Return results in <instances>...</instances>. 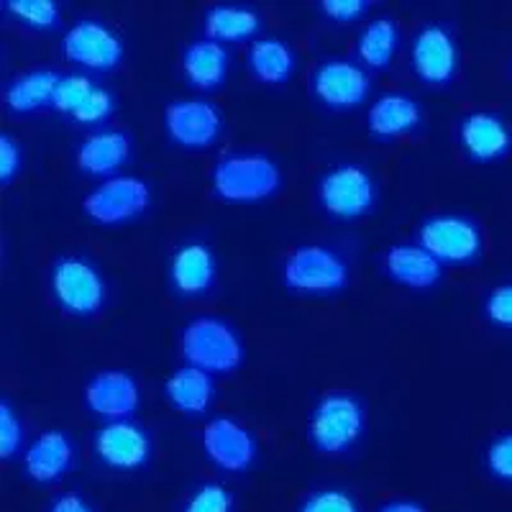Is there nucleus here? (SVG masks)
Instances as JSON below:
<instances>
[{"label": "nucleus", "instance_id": "obj_37", "mask_svg": "<svg viewBox=\"0 0 512 512\" xmlns=\"http://www.w3.org/2000/svg\"><path fill=\"white\" fill-rule=\"evenodd\" d=\"M320 8L328 13V16L338 18V21H351V18L361 16L367 11L369 3L367 0H323Z\"/></svg>", "mask_w": 512, "mask_h": 512}, {"label": "nucleus", "instance_id": "obj_11", "mask_svg": "<svg viewBox=\"0 0 512 512\" xmlns=\"http://www.w3.org/2000/svg\"><path fill=\"white\" fill-rule=\"evenodd\" d=\"M313 90L333 108H351L361 103L369 90L367 72L349 59H326L313 72Z\"/></svg>", "mask_w": 512, "mask_h": 512}, {"label": "nucleus", "instance_id": "obj_13", "mask_svg": "<svg viewBox=\"0 0 512 512\" xmlns=\"http://www.w3.org/2000/svg\"><path fill=\"white\" fill-rule=\"evenodd\" d=\"M85 402L90 410L105 415V418L123 420L139 408V384L128 372L105 369L88 382Z\"/></svg>", "mask_w": 512, "mask_h": 512}, {"label": "nucleus", "instance_id": "obj_7", "mask_svg": "<svg viewBox=\"0 0 512 512\" xmlns=\"http://www.w3.org/2000/svg\"><path fill=\"white\" fill-rule=\"evenodd\" d=\"M320 203L328 213L341 218H354L367 213L374 203V182L367 169L356 164H341L323 175L318 185Z\"/></svg>", "mask_w": 512, "mask_h": 512}, {"label": "nucleus", "instance_id": "obj_32", "mask_svg": "<svg viewBox=\"0 0 512 512\" xmlns=\"http://www.w3.org/2000/svg\"><path fill=\"white\" fill-rule=\"evenodd\" d=\"M21 446V423L8 402H0V456L11 459Z\"/></svg>", "mask_w": 512, "mask_h": 512}, {"label": "nucleus", "instance_id": "obj_8", "mask_svg": "<svg viewBox=\"0 0 512 512\" xmlns=\"http://www.w3.org/2000/svg\"><path fill=\"white\" fill-rule=\"evenodd\" d=\"M420 246L438 259L469 262L482 249V233L464 216H433L420 226Z\"/></svg>", "mask_w": 512, "mask_h": 512}, {"label": "nucleus", "instance_id": "obj_14", "mask_svg": "<svg viewBox=\"0 0 512 512\" xmlns=\"http://www.w3.org/2000/svg\"><path fill=\"white\" fill-rule=\"evenodd\" d=\"M95 451L113 469H136L149 459V436L131 420H111L95 438Z\"/></svg>", "mask_w": 512, "mask_h": 512}, {"label": "nucleus", "instance_id": "obj_35", "mask_svg": "<svg viewBox=\"0 0 512 512\" xmlns=\"http://www.w3.org/2000/svg\"><path fill=\"white\" fill-rule=\"evenodd\" d=\"M484 310L489 320H495L500 326H512V285H500L489 292Z\"/></svg>", "mask_w": 512, "mask_h": 512}, {"label": "nucleus", "instance_id": "obj_15", "mask_svg": "<svg viewBox=\"0 0 512 512\" xmlns=\"http://www.w3.org/2000/svg\"><path fill=\"white\" fill-rule=\"evenodd\" d=\"M413 67L428 82H446L454 75L456 44L443 26L428 24L415 34Z\"/></svg>", "mask_w": 512, "mask_h": 512}, {"label": "nucleus", "instance_id": "obj_23", "mask_svg": "<svg viewBox=\"0 0 512 512\" xmlns=\"http://www.w3.org/2000/svg\"><path fill=\"white\" fill-rule=\"evenodd\" d=\"M418 118V103L405 93H384L369 108V128L377 136L405 134L418 123Z\"/></svg>", "mask_w": 512, "mask_h": 512}, {"label": "nucleus", "instance_id": "obj_25", "mask_svg": "<svg viewBox=\"0 0 512 512\" xmlns=\"http://www.w3.org/2000/svg\"><path fill=\"white\" fill-rule=\"evenodd\" d=\"M292 57L290 47L280 39H259L249 49V67L254 75L264 82H282L290 77Z\"/></svg>", "mask_w": 512, "mask_h": 512}, {"label": "nucleus", "instance_id": "obj_20", "mask_svg": "<svg viewBox=\"0 0 512 512\" xmlns=\"http://www.w3.org/2000/svg\"><path fill=\"white\" fill-rule=\"evenodd\" d=\"M128 149H131V144H128V136L123 131L103 128V131H95L82 141L80 149H77V164L85 172L105 175V172H113L126 162Z\"/></svg>", "mask_w": 512, "mask_h": 512}, {"label": "nucleus", "instance_id": "obj_9", "mask_svg": "<svg viewBox=\"0 0 512 512\" xmlns=\"http://www.w3.org/2000/svg\"><path fill=\"white\" fill-rule=\"evenodd\" d=\"M64 54L77 64L105 70L118 64L123 57V44L111 26H105L98 18H82L64 34Z\"/></svg>", "mask_w": 512, "mask_h": 512}, {"label": "nucleus", "instance_id": "obj_17", "mask_svg": "<svg viewBox=\"0 0 512 512\" xmlns=\"http://www.w3.org/2000/svg\"><path fill=\"white\" fill-rule=\"evenodd\" d=\"M72 441L62 431H44L26 451V472L36 482H57L72 464Z\"/></svg>", "mask_w": 512, "mask_h": 512}, {"label": "nucleus", "instance_id": "obj_2", "mask_svg": "<svg viewBox=\"0 0 512 512\" xmlns=\"http://www.w3.org/2000/svg\"><path fill=\"white\" fill-rule=\"evenodd\" d=\"M280 182V169L264 154H228L213 169V190L226 200L269 198Z\"/></svg>", "mask_w": 512, "mask_h": 512}, {"label": "nucleus", "instance_id": "obj_21", "mask_svg": "<svg viewBox=\"0 0 512 512\" xmlns=\"http://www.w3.org/2000/svg\"><path fill=\"white\" fill-rule=\"evenodd\" d=\"M164 392L177 410L187 415H198L205 413V408L213 400V379L205 369L187 364L167 379Z\"/></svg>", "mask_w": 512, "mask_h": 512}, {"label": "nucleus", "instance_id": "obj_33", "mask_svg": "<svg viewBox=\"0 0 512 512\" xmlns=\"http://www.w3.org/2000/svg\"><path fill=\"white\" fill-rule=\"evenodd\" d=\"M487 464L495 477L512 482V433H505V436L492 441V446L487 448Z\"/></svg>", "mask_w": 512, "mask_h": 512}, {"label": "nucleus", "instance_id": "obj_27", "mask_svg": "<svg viewBox=\"0 0 512 512\" xmlns=\"http://www.w3.org/2000/svg\"><path fill=\"white\" fill-rule=\"evenodd\" d=\"M259 16L244 6H210L205 11V29L210 39H241L254 34Z\"/></svg>", "mask_w": 512, "mask_h": 512}, {"label": "nucleus", "instance_id": "obj_1", "mask_svg": "<svg viewBox=\"0 0 512 512\" xmlns=\"http://www.w3.org/2000/svg\"><path fill=\"white\" fill-rule=\"evenodd\" d=\"M182 354L192 367H200L210 374H223L239 367L244 346L236 331L221 318L200 315L190 320L182 331Z\"/></svg>", "mask_w": 512, "mask_h": 512}, {"label": "nucleus", "instance_id": "obj_39", "mask_svg": "<svg viewBox=\"0 0 512 512\" xmlns=\"http://www.w3.org/2000/svg\"><path fill=\"white\" fill-rule=\"evenodd\" d=\"M377 512H425V510L418 505V502L395 500V502H387V505H382Z\"/></svg>", "mask_w": 512, "mask_h": 512}, {"label": "nucleus", "instance_id": "obj_22", "mask_svg": "<svg viewBox=\"0 0 512 512\" xmlns=\"http://www.w3.org/2000/svg\"><path fill=\"white\" fill-rule=\"evenodd\" d=\"M182 67H185V75L190 77L192 85L198 88H213L223 80L228 67V52L221 41L216 39H203L192 41L190 47L185 49V57H182Z\"/></svg>", "mask_w": 512, "mask_h": 512}, {"label": "nucleus", "instance_id": "obj_6", "mask_svg": "<svg viewBox=\"0 0 512 512\" xmlns=\"http://www.w3.org/2000/svg\"><path fill=\"white\" fill-rule=\"evenodd\" d=\"M149 205V185L141 177L118 175L100 182L82 200V208L100 223H118L139 216Z\"/></svg>", "mask_w": 512, "mask_h": 512}, {"label": "nucleus", "instance_id": "obj_10", "mask_svg": "<svg viewBox=\"0 0 512 512\" xmlns=\"http://www.w3.org/2000/svg\"><path fill=\"white\" fill-rule=\"evenodd\" d=\"M169 136L187 149H205L221 131V113L203 98L175 100L164 111Z\"/></svg>", "mask_w": 512, "mask_h": 512}, {"label": "nucleus", "instance_id": "obj_24", "mask_svg": "<svg viewBox=\"0 0 512 512\" xmlns=\"http://www.w3.org/2000/svg\"><path fill=\"white\" fill-rule=\"evenodd\" d=\"M59 77L62 75H57L52 70H31L13 77V82L6 88L8 108L18 113H26L36 111L41 105L54 103Z\"/></svg>", "mask_w": 512, "mask_h": 512}, {"label": "nucleus", "instance_id": "obj_31", "mask_svg": "<svg viewBox=\"0 0 512 512\" xmlns=\"http://www.w3.org/2000/svg\"><path fill=\"white\" fill-rule=\"evenodd\" d=\"M300 512H359L354 497L341 492V489H323L315 492L300 505Z\"/></svg>", "mask_w": 512, "mask_h": 512}, {"label": "nucleus", "instance_id": "obj_3", "mask_svg": "<svg viewBox=\"0 0 512 512\" xmlns=\"http://www.w3.org/2000/svg\"><path fill=\"white\" fill-rule=\"evenodd\" d=\"M364 431V410L346 392H331L315 405L310 441L320 454H344Z\"/></svg>", "mask_w": 512, "mask_h": 512}, {"label": "nucleus", "instance_id": "obj_36", "mask_svg": "<svg viewBox=\"0 0 512 512\" xmlns=\"http://www.w3.org/2000/svg\"><path fill=\"white\" fill-rule=\"evenodd\" d=\"M18 164H21V149H18V141L13 136L3 134L0 136V177L3 180H11L16 175Z\"/></svg>", "mask_w": 512, "mask_h": 512}, {"label": "nucleus", "instance_id": "obj_29", "mask_svg": "<svg viewBox=\"0 0 512 512\" xmlns=\"http://www.w3.org/2000/svg\"><path fill=\"white\" fill-rule=\"evenodd\" d=\"M6 8L34 26H52L59 18V6L54 0H8Z\"/></svg>", "mask_w": 512, "mask_h": 512}, {"label": "nucleus", "instance_id": "obj_16", "mask_svg": "<svg viewBox=\"0 0 512 512\" xmlns=\"http://www.w3.org/2000/svg\"><path fill=\"white\" fill-rule=\"evenodd\" d=\"M390 277L408 287H431L441 277V259L415 244H397L384 256Z\"/></svg>", "mask_w": 512, "mask_h": 512}, {"label": "nucleus", "instance_id": "obj_34", "mask_svg": "<svg viewBox=\"0 0 512 512\" xmlns=\"http://www.w3.org/2000/svg\"><path fill=\"white\" fill-rule=\"evenodd\" d=\"M111 108H113L111 93H108V90H103V88H93V93L82 100V105L77 108L75 113H72V116L80 118V121L95 123V121H103V118L111 113Z\"/></svg>", "mask_w": 512, "mask_h": 512}, {"label": "nucleus", "instance_id": "obj_18", "mask_svg": "<svg viewBox=\"0 0 512 512\" xmlns=\"http://www.w3.org/2000/svg\"><path fill=\"white\" fill-rule=\"evenodd\" d=\"M461 144L474 159H495L510 149V128L495 113L477 111L461 123Z\"/></svg>", "mask_w": 512, "mask_h": 512}, {"label": "nucleus", "instance_id": "obj_4", "mask_svg": "<svg viewBox=\"0 0 512 512\" xmlns=\"http://www.w3.org/2000/svg\"><path fill=\"white\" fill-rule=\"evenodd\" d=\"M285 282L300 292H333L349 280V267L328 246L308 244L292 251L285 262Z\"/></svg>", "mask_w": 512, "mask_h": 512}, {"label": "nucleus", "instance_id": "obj_5", "mask_svg": "<svg viewBox=\"0 0 512 512\" xmlns=\"http://www.w3.org/2000/svg\"><path fill=\"white\" fill-rule=\"evenodd\" d=\"M52 290L64 310L88 315L103 305L105 285L98 269L80 256H64L52 269Z\"/></svg>", "mask_w": 512, "mask_h": 512}, {"label": "nucleus", "instance_id": "obj_12", "mask_svg": "<svg viewBox=\"0 0 512 512\" xmlns=\"http://www.w3.org/2000/svg\"><path fill=\"white\" fill-rule=\"evenodd\" d=\"M203 448L213 464L228 472H241L251 466L256 456V443L251 433L233 418L210 420L203 428Z\"/></svg>", "mask_w": 512, "mask_h": 512}, {"label": "nucleus", "instance_id": "obj_30", "mask_svg": "<svg viewBox=\"0 0 512 512\" xmlns=\"http://www.w3.org/2000/svg\"><path fill=\"white\" fill-rule=\"evenodd\" d=\"M233 500L228 495V489L223 484L208 482L187 500L182 512H231Z\"/></svg>", "mask_w": 512, "mask_h": 512}, {"label": "nucleus", "instance_id": "obj_19", "mask_svg": "<svg viewBox=\"0 0 512 512\" xmlns=\"http://www.w3.org/2000/svg\"><path fill=\"white\" fill-rule=\"evenodd\" d=\"M216 277V259L213 251L200 241L180 246L172 256V282L185 295H200L213 285Z\"/></svg>", "mask_w": 512, "mask_h": 512}, {"label": "nucleus", "instance_id": "obj_38", "mask_svg": "<svg viewBox=\"0 0 512 512\" xmlns=\"http://www.w3.org/2000/svg\"><path fill=\"white\" fill-rule=\"evenodd\" d=\"M49 512H95L80 495H62L52 502Z\"/></svg>", "mask_w": 512, "mask_h": 512}, {"label": "nucleus", "instance_id": "obj_26", "mask_svg": "<svg viewBox=\"0 0 512 512\" xmlns=\"http://www.w3.org/2000/svg\"><path fill=\"white\" fill-rule=\"evenodd\" d=\"M397 47V24L390 16L369 21L359 34V57L372 67H384Z\"/></svg>", "mask_w": 512, "mask_h": 512}, {"label": "nucleus", "instance_id": "obj_28", "mask_svg": "<svg viewBox=\"0 0 512 512\" xmlns=\"http://www.w3.org/2000/svg\"><path fill=\"white\" fill-rule=\"evenodd\" d=\"M93 82L85 75H62L59 77L57 93H54V108L67 113H75L82 105V100L93 93Z\"/></svg>", "mask_w": 512, "mask_h": 512}]
</instances>
